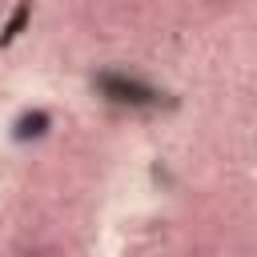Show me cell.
<instances>
[{"label":"cell","instance_id":"6da1fadb","mask_svg":"<svg viewBox=\"0 0 257 257\" xmlns=\"http://www.w3.org/2000/svg\"><path fill=\"white\" fill-rule=\"evenodd\" d=\"M44 124H48V116H44V112H32V116H24V120H20L16 137H20V141H28V137H40V133H44Z\"/></svg>","mask_w":257,"mask_h":257}]
</instances>
